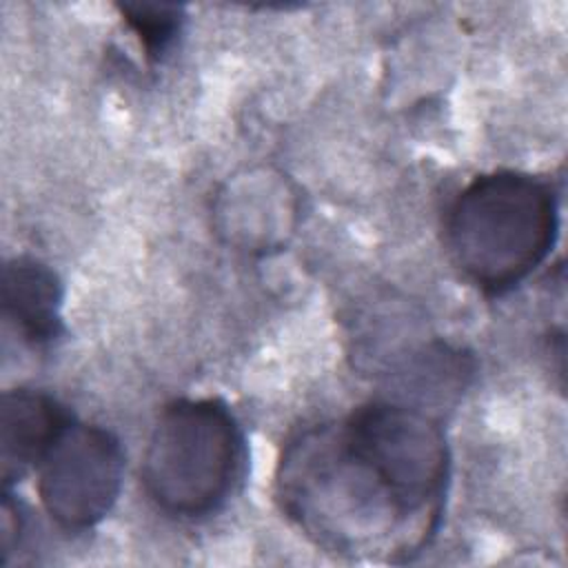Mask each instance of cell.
<instances>
[{
    "instance_id": "obj_6",
    "label": "cell",
    "mask_w": 568,
    "mask_h": 568,
    "mask_svg": "<svg viewBox=\"0 0 568 568\" xmlns=\"http://www.w3.org/2000/svg\"><path fill=\"white\" fill-rule=\"evenodd\" d=\"M64 288L53 268L36 257H13L2 268V315L31 346H47L62 333Z\"/></svg>"
},
{
    "instance_id": "obj_3",
    "label": "cell",
    "mask_w": 568,
    "mask_h": 568,
    "mask_svg": "<svg viewBox=\"0 0 568 568\" xmlns=\"http://www.w3.org/2000/svg\"><path fill=\"white\" fill-rule=\"evenodd\" d=\"M244 437L229 406L213 397L171 402L158 417L142 457V484L166 515L215 513L244 470Z\"/></svg>"
},
{
    "instance_id": "obj_4",
    "label": "cell",
    "mask_w": 568,
    "mask_h": 568,
    "mask_svg": "<svg viewBox=\"0 0 568 568\" xmlns=\"http://www.w3.org/2000/svg\"><path fill=\"white\" fill-rule=\"evenodd\" d=\"M36 470L47 515L64 530H87L118 501L124 453L111 430L71 422Z\"/></svg>"
},
{
    "instance_id": "obj_8",
    "label": "cell",
    "mask_w": 568,
    "mask_h": 568,
    "mask_svg": "<svg viewBox=\"0 0 568 568\" xmlns=\"http://www.w3.org/2000/svg\"><path fill=\"white\" fill-rule=\"evenodd\" d=\"M24 530V515L20 513V504L11 499V495L4 490L2 495V564H9V557L13 550H18L20 539Z\"/></svg>"
},
{
    "instance_id": "obj_1",
    "label": "cell",
    "mask_w": 568,
    "mask_h": 568,
    "mask_svg": "<svg viewBox=\"0 0 568 568\" xmlns=\"http://www.w3.org/2000/svg\"><path fill=\"white\" fill-rule=\"evenodd\" d=\"M275 488L286 517L315 546L351 559L408 557L439 521L399 488L346 419L295 435Z\"/></svg>"
},
{
    "instance_id": "obj_7",
    "label": "cell",
    "mask_w": 568,
    "mask_h": 568,
    "mask_svg": "<svg viewBox=\"0 0 568 568\" xmlns=\"http://www.w3.org/2000/svg\"><path fill=\"white\" fill-rule=\"evenodd\" d=\"M120 13L149 60H160L173 47L184 22L182 7L164 2H126L120 4Z\"/></svg>"
},
{
    "instance_id": "obj_5",
    "label": "cell",
    "mask_w": 568,
    "mask_h": 568,
    "mask_svg": "<svg viewBox=\"0 0 568 568\" xmlns=\"http://www.w3.org/2000/svg\"><path fill=\"white\" fill-rule=\"evenodd\" d=\"M71 422L69 410L42 390H7L0 399V477L4 488L38 468Z\"/></svg>"
},
{
    "instance_id": "obj_2",
    "label": "cell",
    "mask_w": 568,
    "mask_h": 568,
    "mask_svg": "<svg viewBox=\"0 0 568 568\" xmlns=\"http://www.w3.org/2000/svg\"><path fill=\"white\" fill-rule=\"evenodd\" d=\"M557 231L552 184L519 171L477 175L455 197L446 222L455 264L490 295L526 280L552 251Z\"/></svg>"
}]
</instances>
